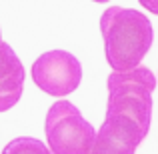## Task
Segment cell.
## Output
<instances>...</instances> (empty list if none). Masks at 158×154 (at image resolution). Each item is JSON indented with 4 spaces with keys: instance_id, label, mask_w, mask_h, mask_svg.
I'll use <instances>...</instances> for the list:
<instances>
[{
    "instance_id": "cell-6",
    "label": "cell",
    "mask_w": 158,
    "mask_h": 154,
    "mask_svg": "<svg viewBox=\"0 0 158 154\" xmlns=\"http://www.w3.org/2000/svg\"><path fill=\"white\" fill-rule=\"evenodd\" d=\"M24 90V66L6 42L0 44V112L20 100Z\"/></svg>"
},
{
    "instance_id": "cell-7",
    "label": "cell",
    "mask_w": 158,
    "mask_h": 154,
    "mask_svg": "<svg viewBox=\"0 0 158 154\" xmlns=\"http://www.w3.org/2000/svg\"><path fill=\"white\" fill-rule=\"evenodd\" d=\"M2 154H52V150L44 142L28 136L14 138L2 148Z\"/></svg>"
},
{
    "instance_id": "cell-1",
    "label": "cell",
    "mask_w": 158,
    "mask_h": 154,
    "mask_svg": "<svg viewBox=\"0 0 158 154\" xmlns=\"http://www.w3.org/2000/svg\"><path fill=\"white\" fill-rule=\"evenodd\" d=\"M104 54L112 72H130L138 68L152 46V24L138 10L110 6L100 18Z\"/></svg>"
},
{
    "instance_id": "cell-3",
    "label": "cell",
    "mask_w": 158,
    "mask_h": 154,
    "mask_svg": "<svg viewBox=\"0 0 158 154\" xmlns=\"http://www.w3.org/2000/svg\"><path fill=\"white\" fill-rule=\"evenodd\" d=\"M46 140L52 154H88L96 130L68 100H58L46 112Z\"/></svg>"
},
{
    "instance_id": "cell-4",
    "label": "cell",
    "mask_w": 158,
    "mask_h": 154,
    "mask_svg": "<svg viewBox=\"0 0 158 154\" xmlns=\"http://www.w3.org/2000/svg\"><path fill=\"white\" fill-rule=\"evenodd\" d=\"M32 80L50 96H68L82 80V64L70 52H44L32 64Z\"/></svg>"
},
{
    "instance_id": "cell-9",
    "label": "cell",
    "mask_w": 158,
    "mask_h": 154,
    "mask_svg": "<svg viewBox=\"0 0 158 154\" xmlns=\"http://www.w3.org/2000/svg\"><path fill=\"white\" fill-rule=\"evenodd\" d=\"M0 44H2V38H0Z\"/></svg>"
},
{
    "instance_id": "cell-5",
    "label": "cell",
    "mask_w": 158,
    "mask_h": 154,
    "mask_svg": "<svg viewBox=\"0 0 158 154\" xmlns=\"http://www.w3.org/2000/svg\"><path fill=\"white\" fill-rule=\"evenodd\" d=\"M146 132L124 116H106L88 154H134Z\"/></svg>"
},
{
    "instance_id": "cell-8",
    "label": "cell",
    "mask_w": 158,
    "mask_h": 154,
    "mask_svg": "<svg viewBox=\"0 0 158 154\" xmlns=\"http://www.w3.org/2000/svg\"><path fill=\"white\" fill-rule=\"evenodd\" d=\"M140 4H142L146 10L154 12V14H158V2H154V0H140Z\"/></svg>"
},
{
    "instance_id": "cell-2",
    "label": "cell",
    "mask_w": 158,
    "mask_h": 154,
    "mask_svg": "<svg viewBox=\"0 0 158 154\" xmlns=\"http://www.w3.org/2000/svg\"><path fill=\"white\" fill-rule=\"evenodd\" d=\"M106 116L130 118L148 134L152 118V92L156 88L152 70L138 66L130 72H112L106 80Z\"/></svg>"
}]
</instances>
